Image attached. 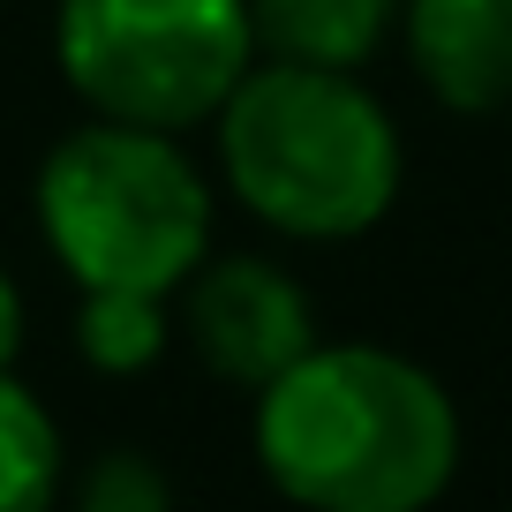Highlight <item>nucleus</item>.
Wrapping results in <instances>:
<instances>
[{
	"label": "nucleus",
	"mask_w": 512,
	"mask_h": 512,
	"mask_svg": "<svg viewBox=\"0 0 512 512\" xmlns=\"http://www.w3.org/2000/svg\"><path fill=\"white\" fill-rule=\"evenodd\" d=\"M256 460L302 512H430L460 467V415L407 354L317 339L256 392Z\"/></svg>",
	"instance_id": "nucleus-1"
},
{
	"label": "nucleus",
	"mask_w": 512,
	"mask_h": 512,
	"mask_svg": "<svg viewBox=\"0 0 512 512\" xmlns=\"http://www.w3.org/2000/svg\"><path fill=\"white\" fill-rule=\"evenodd\" d=\"M226 189L294 241H354L392 211L407 174L400 128L347 68L264 61L211 113Z\"/></svg>",
	"instance_id": "nucleus-2"
},
{
	"label": "nucleus",
	"mask_w": 512,
	"mask_h": 512,
	"mask_svg": "<svg viewBox=\"0 0 512 512\" xmlns=\"http://www.w3.org/2000/svg\"><path fill=\"white\" fill-rule=\"evenodd\" d=\"M38 226L83 294H174L211 249V189L174 136L91 121L38 166Z\"/></svg>",
	"instance_id": "nucleus-3"
},
{
	"label": "nucleus",
	"mask_w": 512,
	"mask_h": 512,
	"mask_svg": "<svg viewBox=\"0 0 512 512\" xmlns=\"http://www.w3.org/2000/svg\"><path fill=\"white\" fill-rule=\"evenodd\" d=\"M53 53L98 121L181 136L249 76L256 38L249 0H61Z\"/></svg>",
	"instance_id": "nucleus-4"
},
{
	"label": "nucleus",
	"mask_w": 512,
	"mask_h": 512,
	"mask_svg": "<svg viewBox=\"0 0 512 512\" xmlns=\"http://www.w3.org/2000/svg\"><path fill=\"white\" fill-rule=\"evenodd\" d=\"M181 287H189V347L219 384L264 392L287 362L317 347V309L302 279L279 272L272 256H211Z\"/></svg>",
	"instance_id": "nucleus-5"
},
{
	"label": "nucleus",
	"mask_w": 512,
	"mask_h": 512,
	"mask_svg": "<svg viewBox=\"0 0 512 512\" xmlns=\"http://www.w3.org/2000/svg\"><path fill=\"white\" fill-rule=\"evenodd\" d=\"M400 38L452 113L512 106V0H400Z\"/></svg>",
	"instance_id": "nucleus-6"
},
{
	"label": "nucleus",
	"mask_w": 512,
	"mask_h": 512,
	"mask_svg": "<svg viewBox=\"0 0 512 512\" xmlns=\"http://www.w3.org/2000/svg\"><path fill=\"white\" fill-rule=\"evenodd\" d=\"M400 31V0H249V38L264 61L362 68Z\"/></svg>",
	"instance_id": "nucleus-7"
},
{
	"label": "nucleus",
	"mask_w": 512,
	"mask_h": 512,
	"mask_svg": "<svg viewBox=\"0 0 512 512\" xmlns=\"http://www.w3.org/2000/svg\"><path fill=\"white\" fill-rule=\"evenodd\" d=\"M53 497H61L53 415L16 377H0V512H53Z\"/></svg>",
	"instance_id": "nucleus-8"
},
{
	"label": "nucleus",
	"mask_w": 512,
	"mask_h": 512,
	"mask_svg": "<svg viewBox=\"0 0 512 512\" xmlns=\"http://www.w3.org/2000/svg\"><path fill=\"white\" fill-rule=\"evenodd\" d=\"M76 347L98 377H144L166 354V294H83Z\"/></svg>",
	"instance_id": "nucleus-9"
},
{
	"label": "nucleus",
	"mask_w": 512,
	"mask_h": 512,
	"mask_svg": "<svg viewBox=\"0 0 512 512\" xmlns=\"http://www.w3.org/2000/svg\"><path fill=\"white\" fill-rule=\"evenodd\" d=\"M76 512H166V475L144 452H106V460L83 475Z\"/></svg>",
	"instance_id": "nucleus-10"
},
{
	"label": "nucleus",
	"mask_w": 512,
	"mask_h": 512,
	"mask_svg": "<svg viewBox=\"0 0 512 512\" xmlns=\"http://www.w3.org/2000/svg\"><path fill=\"white\" fill-rule=\"evenodd\" d=\"M16 347H23V294H16V279L0 272V377H8Z\"/></svg>",
	"instance_id": "nucleus-11"
}]
</instances>
